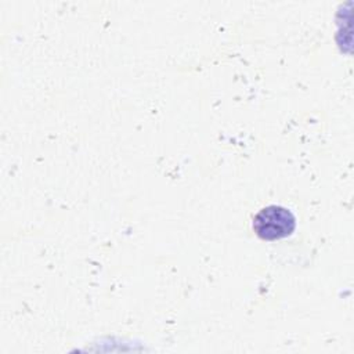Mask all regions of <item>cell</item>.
Masks as SVG:
<instances>
[{"label": "cell", "mask_w": 354, "mask_h": 354, "mask_svg": "<svg viewBox=\"0 0 354 354\" xmlns=\"http://www.w3.org/2000/svg\"><path fill=\"white\" fill-rule=\"evenodd\" d=\"M253 231L263 241H278L289 236L296 228L295 214L279 205H270L257 212Z\"/></svg>", "instance_id": "cell-1"}]
</instances>
